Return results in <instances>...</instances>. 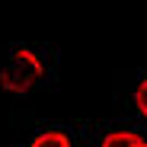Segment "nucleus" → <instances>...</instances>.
I'll return each instance as SVG.
<instances>
[{"label": "nucleus", "instance_id": "f257e3e1", "mask_svg": "<svg viewBox=\"0 0 147 147\" xmlns=\"http://www.w3.org/2000/svg\"><path fill=\"white\" fill-rule=\"evenodd\" d=\"M42 74H45V67L35 58V51L19 48V51L13 55V61L0 70V83H3V90H10V93H29L42 80Z\"/></svg>", "mask_w": 147, "mask_h": 147}, {"label": "nucleus", "instance_id": "f03ea898", "mask_svg": "<svg viewBox=\"0 0 147 147\" xmlns=\"http://www.w3.org/2000/svg\"><path fill=\"white\" fill-rule=\"evenodd\" d=\"M99 147H147V144H144L134 131H112V134L102 138Z\"/></svg>", "mask_w": 147, "mask_h": 147}, {"label": "nucleus", "instance_id": "7ed1b4c3", "mask_svg": "<svg viewBox=\"0 0 147 147\" xmlns=\"http://www.w3.org/2000/svg\"><path fill=\"white\" fill-rule=\"evenodd\" d=\"M29 147H70V138L61 134V131H45V134H38Z\"/></svg>", "mask_w": 147, "mask_h": 147}, {"label": "nucleus", "instance_id": "20e7f679", "mask_svg": "<svg viewBox=\"0 0 147 147\" xmlns=\"http://www.w3.org/2000/svg\"><path fill=\"white\" fill-rule=\"evenodd\" d=\"M134 106H138V112L147 118V77L138 83V90H134Z\"/></svg>", "mask_w": 147, "mask_h": 147}]
</instances>
